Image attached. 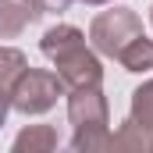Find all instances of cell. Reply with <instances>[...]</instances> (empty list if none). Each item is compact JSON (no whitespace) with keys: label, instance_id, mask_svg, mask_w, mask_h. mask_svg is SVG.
Here are the masks:
<instances>
[{"label":"cell","instance_id":"obj_2","mask_svg":"<svg viewBox=\"0 0 153 153\" xmlns=\"http://www.w3.org/2000/svg\"><path fill=\"white\" fill-rule=\"evenodd\" d=\"M68 121L75 128L71 135V150L93 153V150H111V107L100 85H82L68 89Z\"/></svg>","mask_w":153,"mask_h":153},{"label":"cell","instance_id":"obj_5","mask_svg":"<svg viewBox=\"0 0 153 153\" xmlns=\"http://www.w3.org/2000/svg\"><path fill=\"white\" fill-rule=\"evenodd\" d=\"M36 18H43L36 0H0V39H18Z\"/></svg>","mask_w":153,"mask_h":153},{"label":"cell","instance_id":"obj_9","mask_svg":"<svg viewBox=\"0 0 153 153\" xmlns=\"http://www.w3.org/2000/svg\"><path fill=\"white\" fill-rule=\"evenodd\" d=\"M132 121L135 125H143L146 132H153V78L150 82H143L135 93H132Z\"/></svg>","mask_w":153,"mask_h":153},{"label":"cell","instance_id":"obj_4","mask_svg":"<svg viewBox=\"0 0 153 153\" xmlns=\"http://www.w3.org/2000/svg\"><path fill=\"white\" fill-rule=\"evenodd\" d=\"M135 36H143V18H139L132 7L100 11V14L93 18V25H89V43L96 46V53L114 57V61Z\"/></svg>","mask_w":153,"mask_h":153},{"label":"cell","instance_id":"obj_6","mask_svg":"<svg viewBox=\"0 0 153 153\" xmlns=\"http://www.w3.org/2000/svg\"><path fill=\"white\" fill-rule=\"evenodd\" d=\"M57 146V128L53 125H29L14 135V150L18 153H46Z\"/></svg>","mask_w":153,"mask_h":153},{"label":"cell","instance_id":"obj_14","mask_svg":"<svg viewBox=\"0 0 153 153\" xmlns=\"http://www.w3.org/2000/svg\"><path fill=\"white\" fill-rule=\"evenodd\" d=\"M150 25H153V7H150Z\"/></svg>","mask_w":153,"mask_h":153},{"label":"cell","instance_id":"obj_1","mask_svg":"<svg viewBox=\"0 0 153 153\" xmlns=\"http://www.w3.org/2000/svg\"><path fill=\"white\" fill-rule=\"evenodd\" d=\"M43 57L53 61L57 75L68 89H82V85H100L103 82V64L100 57L85 46V36L75 25H53L39 39Z\"/></svg>","mask_w":153,"mask_h":153},{"label":"cell","instance_id":"obj_12","mask_svg":"<svg viewBox=\"0 0 153 153\" xmlns=\"http://www.w3.org/2000/svg\"><path fill=\"white\" fill-rule=\"evenodd\" d=\"M7 111H11V93H7V89H0V125H4Z\"/></svg>","mask_w":153,"mask_h":153},{"label":"cell","instance_id":"obj_10","mask_svg":"<svg viewBox=\"0 0 153 153\" xmlns=\"http://www.w3.org/2000/svg\"><path fill=\"white\" fill-rule=\"evenodd\" d=\"M25 68H29V61H25V53H22V50H14V46H0V89H7V93H11L14 78L22 75Z\"/></svg>","mask_w":153,"mask_h":153},{"label":"cell","instance_id":"obj_11","mask_svg":"<svg viewBox=\"0 0 153 153\" xmlns=\"http://www.w3.org/2000/svg\"><path fill=\"white\" fill-rule=\"evenodd\" d=\"M39 4V11L43 14H61V11H68L71 7V0H36Z\"/></svg>","mask_w":153,"mask_h":153},{"label":"cell","instance_id":"obj_7","mask_svg":"<svg viewBox=\"0 0 153 153\" xmlns=\"http://www.w3.org/2000/svg\"><path fill=\"white\" fill-rule=\"evenodd\" d=\"M117 64H121L125 71H153V39H146V32L135 36L121 53H117Z\"/></svg>","mask_w":153,"mask_h":153},{"label":"cell","instance_id":"obj_13","mask_svg":"<svg viewBox=\"0 0 153 153\" xmlns=\"http://www.w3.org/2000/svg\"><path fill=\"white\" fill-rule=\"evenodd\" d=\"M82 4H89V7H100V4H111V0H82Z\"/></svg>","mask_w":153,"mask_h":153},{"label":"cell","instance_id":"obj_8","mask_svg":"<svg viewBox=\"0 0 153 153\" xmlns=\"http://www.w3.org/2000/svg\"><path fill=\"white\" fill-rule=\"evenodd\" d=\"M111 150H139V153H146V150H153V132H146L143 125H135L128 117V121H121V128L111 135Z\"/></svg>","mask_w":153,"mask_h":153},{"label":"cell","instance_id":"obj_3","mask_svg":"<svg viewBox=\"0 0 153 153\" xmlns=\"http://www.w3.org/2000/svg\"><path fill=\"white\" fill-rule=\"evenodd\" d=\"M68 93V85L61 82L57 71H43V68H25L11 85V111L32 117L46 114L50 107H57V100Z\"/></svg>","mask_w":153,"mask_h":153}]
</instances>
